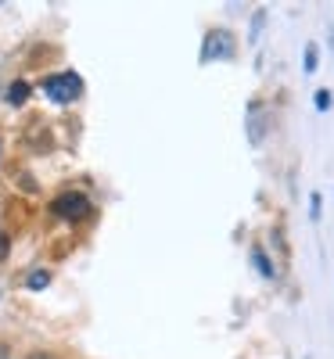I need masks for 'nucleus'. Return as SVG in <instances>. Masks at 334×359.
<instances>
[{"instance_id": "4", "label": "nucleus", "mask_w": 334, "mask_h": 359, "mask_svg": "<svg viewBox=\"0 0 334 359\" xmlns=\"http://www.w3.org/2000/svg\"><path fill=\"white\" fill-rule=\"evenodd\" d=\"M252 262L259 266V273H262L266 280H273V273H277V269H273V262L266 259V252H262L259 245H252Z\"/></svg>"}, {"instance_id": "7", "label": "nucleus", "mask_w": 334, "mask_h": 359, "mask_svg": "<svg viewBox=\"0 0 334 359\" xmlns=\"http://www.w3.org/2000/svg\"><path fill=\"white\" fill-rule=\"evenodd\" d=\"M316 47L313 43H306V54H302V65H306V72H316Z\"/></svg>"}, {"instance_id": "11", "label": "nucleus", "mask_w": 334, "mask_h": 359, "mask_svg": "<svg viewBox=\"0 0 334 359\" xmlns=\"http://www.w3.org/2000/svg\"><path fill=\"white\" fill-rule=\"evenodd\" d=\"M33 359H51V355H33Z\"/></svg>"}, {"instance_id": "6", "label": "nucleus", "mask_w": 334, "mask_h": 359, "mask_svg": "<svg viewBox=\"0 0 334 359\" xmlns=\"http://www.w3.org/2000/svg\"><path fill=\"white\" fill-rule=\"evenodd\" d=\"M29 287H33V291H40V287H47L51 284V273H47V269H36V273H29V280H25Z\"/></svg>"}, {"instance_id": "3", "label": "nucleus", "mask_w": 334, "mask_h": 359, "mask_svg": "<svg viewBox=\"0 0 334 359\" xmlns=\"http://www.w3.org/2000/svg\"><path fill=\"white\" fill-rule=\"evenodd\" d=\"M216 57H234V36L227 29H212L205 36V50H201V62H216Z\"/></svg>"}, {"instance_id": "1", "label": "nucleus", "mask_w": 334, "mask_h": 359, "mask_svg": "<svg viewBox=\"0 0 334 359\" xmlns=\"http://www.w3.org/2000/svg\"><path fill=\"white\" fill-rule=\"evenodd\" d=\"M44 94H47L54 104H72V101H79V94H83V79H79L76 72L47 76V79H44Z\"/></svg>"}, {"instance_id": "8", "label": "nucleus", "mask_w": 334, "mask_h": 359, "mask_svg": "<svg viewBox=\"0 0 334 359\" xmlns=\"http://www.w3.org/2000/svg\"><path fill=\"white\" fill-rule=\"evenodd\" d=\"M316 108H320V111L330 108V90H316Z\"/></svg>"}, {"instance_id": "10", "label": "nucleus", "mask_w": 334, "mask_h": 359, "mask_svg": "<svg viewBox=\"0 0 334 359\" xmlns=\"http://www.w3.org/2000/svg\"><path fill=\"white\" fill-rule=\"evenodd\" d=\"M8 255V237H0V259Z\"/></svg>"}, {"instance_id": "5", "label": "nucleus", "mask_w": 334, "mask_h": 359, "mask_svg": "<svg viewBox=\"0 0 334 359\" xmlns=\"http://www.w3.org/2000/svg\"><path fill=\"white\" fill-rule=\"evenodd\" d=\"M25 97H29V83H25V79H18V83L8 86V104L18 108V104H25Z\"/></svg>"}, {"instance_id": "9", "label": "nucleus", "mask_w": 334, "mask_h": 359, "mask_svg": "<svg viewBox=\"0 0 334 359\" xmlns=\"http://www.w3.org/2000/svg\"><path fill=\"white\" fill-rule=\"evenodd\" d=\"M309 205H313V212H309V216H313V219H320V194H313V201H309Z\"/></svg>"}, {"instance_id": "2", "label": "nucleus", "mask_w": 334, "mask_h": 359, "mask_svg": "<svg viewBox=\"0 0 334 359\" xmlns=\"http://www.w3.org/2000/svg\"><path fill=\"white\" fill-rule=\"evenodd\" d=\"M51 212H54L58 219H69V223H76V219H86L90 212H94V208H90V198H86V194L69 191V194H62V198H54Z\"/></svg>"}]
</instances>
